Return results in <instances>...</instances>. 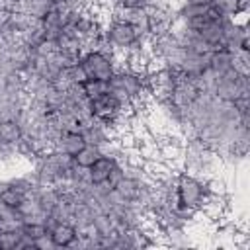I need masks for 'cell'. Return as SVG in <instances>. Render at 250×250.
Returning a JSON list of instances; mask_svg holds the SVG:
<instances>
[{"label":"cell","mask_w":250,"mask_h":250,"mask_svg":"<svg viewBox=\"0 0 250 250\" xmlns=\"http://www.w3.org/2000/svg\"><path fill=\"white\" fill-rule=\"evenodd\" d=\"M119 164V160L111 154H100L92 164L90 168H86V174H88V180L92 186H105V182L109 180L113 168Z\"/></svg>","instance_id":"4"},{"label":"cell","mask_w":250,"mask_h":250,"mask_svg":"<svg viewBox=\"0 0 250 250\" xmlns=\"http://www.w3.org/2000/svg\"><path fill=\"white\" fill-rule=\"evenodd\" d=\"M20 248H33V244L23 236L20 225L2 227V230H0V250H20Z\"/></svg>","instance_id":"7"},{"label":"cell","mask_w":250,"mask_h":250,"mask_svg":"<svg viewBox=\"0 0 250 250\" xmlns=\"http://www.w3.org/2000/svg\"><path fill=\"white\" fill-rule=\"evenodd\" d=\"M23 137L21 123L16 117H2L0 119V145L16 146Z\"/></svg>","instance_id":"8"},{"label":"cell","mask_w":250,"mask_h":250,"mask_svg":"<svg viewBox=\"0 0 250 250\" xmlns=\"http://www.w3.org/2000/svg\"><path fill=\"white\" fill-rule=\"evenodd\" d=\"M107 92L127 104H135V102L150 98L148 90H146L145 74H139L129 68H119L113 72V76L107 80Z\"/></svg>","instance_id":"2"},{"label":"cell","mask_w":250,"mask_h":250,"mask_svg":"<svg viewBox=\"0 0 250 250\" xmlns=\"http://www.w3.org/2000/svg\"><path fill=\"white\" fill-rule=\"evenodd\" d=\"M82 96L86 100H92L100 94H105L107 92V82H102V80H90V78H84L80 84H78Z\"/></svg>","instance_id":"10"},{"label":"cell","mask_w":250,"mask_h":250,"mask_svg":"<svg viewBox=\"0 0 250 250\" xmlns=\"http://www.w3.org/2000/svg\"><path fill=\"white\" fill-rule=\"evenodd\" d=\"M76 66L84 78L107 82L115 72L113 53L111 51H84Z\"/></svg>","instance_id":"3"},{"label":"cell","mask_w":250,"mask_h":250,"mask_svg":"<svg viewBox=\"0 0 250 250\" xmlns=\"http://www.w3.org/2000/svg\"><path fill=\"white\" fill-rule=\"evenodd\" d=\"M102 154V148L98 145H92V143H86L82 146V150H78L74 156H72V162L78 166V168H90V164Z\"/></svg>","instance_id":"9"},{"label":"cell","mask_w":250,"mask_h":250,"mask_svg":"<svg viewBox=\"0 0 250 250\" xmlns=\"http://www.w3.org/2000/svg\"><path fill=\"white\" fill-rule=\"evenodd\" d=\"M104 39L111 53H129L148 41V35L125 18H109L104 23Z\"/></svg>","instance_id":"1"},{"label":"cell","mask_w":250,"mask_h":250,"mask_svg":"<svg viewBox=\"0 0 250 250\" xmlns=\"http://www.w3.org/2000/svg\"><path fill=\"white\" fill-rule=\"evenodd\" d=\"M0 230H2V225H0Z\"/></svg>","instance_id":"11"},{"label":"cell","mask_w":250,"mask_h":250,"mask_svg":"<svg viewBox=\"0 0 250 250\" xmlns=\"http://www.w3.org/2000/svg\"><path fill=\"white\" fill-rule=\"evenodd\" d=\"M49 236H51L55 248H68V246L76 244L80 232L72 221H55L49 225Z\"/></svg>","instance_id":"5"},{"label":"cell","mask_w":250,"mask_h":250,"mask_svg":"<svg viewBox=\"0 0 250 250\" xmlns=\"http://www.w3.org/2000/svg\"><path fill=\"white\" fill-rule=\"evenodd\" d=\"M84 145H86V139L80 133V129H66L57 137L53 148H57V150H61V152H64L72 158L78 150H82Z\"/></svg>","instance_id":"6"}]
</instances>
